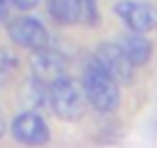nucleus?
I'll return each instance as SVG.
<instances>
[{"instance_id":"obj_1","label":"nucleus","mask_w":157,"mask_h":148,"mask_svg":"<svg viewBox=\"0 0 157 148\" xmlns=\"http://www.w3.org/2000/svg\"><path fill=\"white\" fill-rule=\"evenodd\" d=\"M81 88L86 93L88 104L99 111V114H113L120 104V90H118V81L111 74H106L99 67L97 60H90L83 69L81 76Z\"/></svg>"},{"instance_id":"obj_2","label":"nucleus","mask_w":157,"mask_h":148,"mask_svg":"<svg viewBox=\"0 0 157 148\" xmlns=\"http://www.w3.org/2000/svg\"><path fill=\"white\" fill-rule=\"evenodd\" d=\"M49 107L60 120H78L83 118L88 99L83 88L67 74L49 81Z\"/></svg>"},{"instance_id":"obj_3","label":"nucleus","mask_w":157,"mask_h":148,"mask_svg":"<svg viewBox=\"0 0 157 148\" xmlns=\"http://www.w3.org/2000/svg\"><path fill=\"white\" fill-rule=\"evenodd\" d=\"M7 35L21 49H42L49 44V30L35 16H16L7 21Z\"/></svg>"},{"instance_id":"obj_4","label":"nucleus","mask_w":157,"mask_h":148,"mask_svg":"<svg viewBox=\"0 0 157 148\" xmlns=\"http://www.w3.org/2000/svg\"><path fill=\"white\" fill-rule=\"evenodd\" d=\"M93 58L97 60L99 67L106 74H111L120 86H129L134 81V65L129 63V58L120 51V46H118L116 42H102V44L97 46Z\"/></svg>"},{"instance_id":"obj_5","label":"nucleus","mask_w":157,"mask_h":148,"mask_svg":"<svg viewBox=\"0 0 157 148\" xmlns=\"http://www.w3.org/2000/svg\"><path fill=\"white\" fill-rule=\"evenodd\" d=\"M127 30L134 33H150L157 28V7L148 5V2H136V0H120L113 7Z\"/></svg>"},{"instance_id":"obj_6","label":"nucleus","mask_w":157,"mask_h":148,"mask_svg":"<svg viewBox=\"0 0 157 148\" xmlns=\"http://www.w3.org/2000/svg\"><path fill=\"white\" fill-rule=\"evenodd\" d=\"M49 125L37 111H21L14 120H12V137L19 143L25 146H42V143L49 141Z\"/></svg>"},{"instance_id":"obj_7","label":"nucleus","mask_w":157,"mask_h":148,"mask_svg":"<svg viewBox=\"0 0 157 148\" xmlns=\"http://www.w3.org/2000/svg\"><path fill=\"white\" fill-rule=\"evenodd\" d=\"M30 69H33V76H37V79L49 84V81L67 74V58H65L60 51L51 49V46L46 44V46H42V49L33 51Z\"/></svg>"},{"instance_id":"obj_8","label":"nucleus","mask_w":157,"mask_h":148,"mask_svg":"<svg viewBox=\"0 0 157 148\" xmlns=\"http://www.w3.org/2000/svg\"><path fill=\"white\" fill-rule=\"evenodd\" d=\"M116 44L120 46V51L129 58V63H132L134 67L146 65L148 58H150V53H152V44L143 37V33H134V30L120 35Z\"/></svg>"},{"instance_id":"obj_9","label":"nucleus","mask_w":157,"mask_h":148,"mask_svg":"<svg viewBox=\"0 0 157 148\" xmlns=\"http://www.w3.org/2000/svg\"><path fill=\"white\" fill-rule=\"evenodd\" d=\"M21 102L30 111H39L49 104V84L37 76H30L23 86H21Z\"/></svg>"},{"instance_id":"obj_10","label":"nucleus","mask_w":157,"mask_h":148,"mask_svg":"<svg viewBox=\"0 0 157 148\" xmlns=\"http://www.w3.org/2000/svg\"><path fill=\"white\" fill-rule=\"evenodd\" d=\"M46 12L60 25L78 23V0H46Z\"/></svg>"},{"instance_id":"obj_11","label":"nucleus","mask_w":157,"mask_h":148,"mask_svg":"<svg viewBox=\"0 0 157 148\" xmlns=\"http://www.w3.org/2000/svg\"><path fill=\"white\" fill-rule=\"evenodd\" d=\"M99 7H97V0H78V23L88 25V28H93V25L99 23Z\"/></svg>"},{"instance_id":"obj_12","label":"nucleus","mask_w":157,"mask_h":148,"mask_svg":"<svg viewBox=\"0 0 157 148\" xmlns=\"http://www.w3.org/2000/svg\"><path fill=\"white\" fill-rule=\"evenodd\" d=\"M16 69V58L12 51H0V76H10Z\"/></svg>"},{"instance_id":"obj_13","label":"nucleus","mask_w":157,"mask_h":148,"mask_svg":"<svg viewBox=\"0 0 157 148\" xmlns=\"http://www.w3.org/2000/svg\"><path fill=\"white\" fill-rule=\"evenodd\" d=\"M10 5L16 7V10H21V12H30V10H35V7L39 5V0H10Z\"/></svg>"},{"instance_id":"obj_14","label":"nucleus","mask_w":157,"mask_h":148,"mask_svg":"<svg viewBox=\"0 0 157 148\" xmlns=\"http://www.w3.org/2000/svg\"><path fill=\"white\" fill-rule=\"evenodd\" d=\"M10 0H0V21H10Z\"/></svg>"},{"instance_id":"obj_15","label":"nucleus","mask_w":157,"mask_h":148,"mask_svg":"<svg viewBox=\"0 0 157 148\" xmlns=\"http://www.w3.org/2000/svg\"><path fill=\"white\" fill-rule=\"evenodd\" d=\"M5 118H2V116H0V137H2V134H5Z\"/></svg>"}]
</instances>
